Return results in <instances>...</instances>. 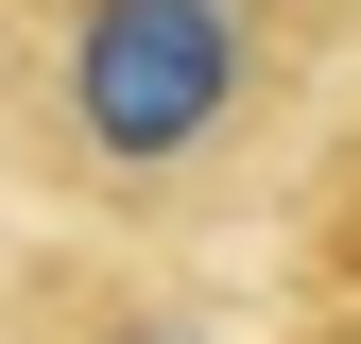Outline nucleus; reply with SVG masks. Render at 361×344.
Returning <instances> with one entry per match:
<instances>
[{
  "mask_svg": "<svg viewBox=\"0 0 361 344\" xmlns=\"http://www.w3.org/2000/svg\"><path fill=\"white\" fill-rule=\"evenodd\" d=\"M361 104V0H0V224L207 276L276 241Z\"/></svg>",
  "mask_w": 361,
  "mask_h": 344,
  "instance_id": "nucleus-1",
  "label": "nucleus"
},
{
  "mask_svg": "<svg viewBox=\"0 0 361 344\" xmlns=\"http://www.w3.org/2000/svg\"><path fill=\"white\" fill-rule=\"evenodd\" d=\"M276 310L293 327H327V344H361V104L327 121V155L293 172V207H276Z\"/></svg>",
  "mask_w": 361,
  "mask_h": 344,
  "instance_id": "nucleus-2",
  "label": "nucleus"
},
{
  "mask_svg": "<svg viewBox=\"0 0 361 344\" xmlns=\"http://www.w3.org/2000/svg\"><path fill=\"white\" fill-rule=\"evenodd\" d=\"M0 344H86V258L0 224Z\"/></svg>",
  "mask_w": 361,
  "mask_h": 344,
  "instance_id": "nucleus-3",
  "label": "nucleus"
}]
</instances>
